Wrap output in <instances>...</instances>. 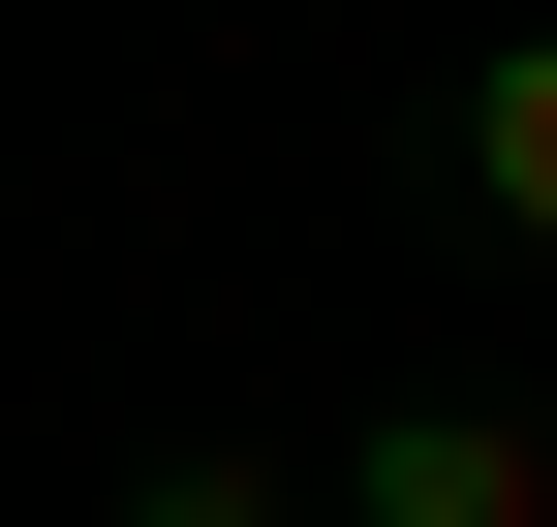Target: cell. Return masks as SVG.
Returning <instances> with one entry per match:
<instances>
[{"instance_id":"cell-1","label":"cell","mask_w":557,"mask_h":527,"mask_svg":"<svg viewBox=\"0 0 557 527\" xmlns=\"http://www.w3.org/2000/svg\"><path fill=\"white\" fill-rule=\"evenodd\" d=\"M310 527H557V434H527V404H372V434L310 466Z\"/></svg>"},{"instance_id":"cell-2","label":"cell","mask_w":557,"mask_h":527,"mask_svg":"<svg viewBox=\"0 0 557 527\" xmlns=\"http://www.w3.org/2000/svg\"><path fill=\"white\" fill-rule=\"evenodd\" d=\"M465 186H496V248H557V32L465 62Z\"/></svg>"},{"instance_id":"cell-3","label":"cell","mask_w":557,"mask_h":527,"mask_svg":"<svg viewBox=\"0 0 557 527\" xmlns=\"http://www.w3.org/2000/svg\"><path fill=\"white\" fill-rule=\"evenodd\" d=\"M94 527H310V466H248V434H156V466H124Z\"/></svg>"}]
</instances>
